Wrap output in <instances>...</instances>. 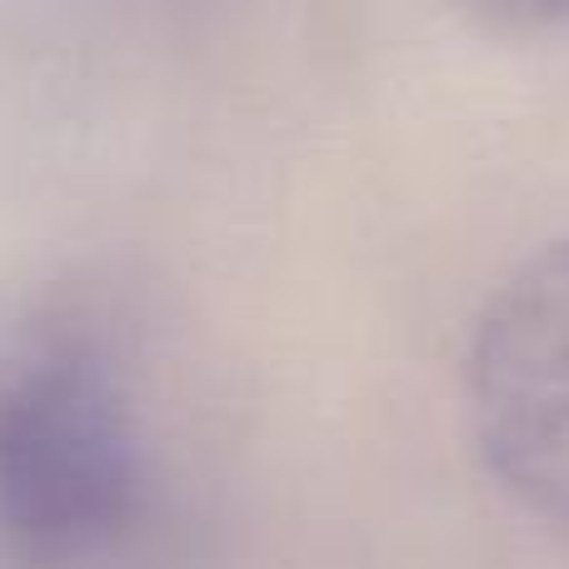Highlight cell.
I'll list each match as a JSON object with an SVG mask.
<instances>
[{
	"label": "cell",
	"instance_id": "obj_1",
	"mask_svg": "<svg viewBox=\"0 0 569 569\" xmlns=\"http://www.w3.org/2000/svg\"><path fill=\"white\" fill-rule=\"evenodd\" d=\"M136 485V425L96 355L60 345L0 375V525L16 540L86 550L130 515Z\"/></svg>",
	"mask_w": 569,
	"mask_h": 569
},
{
	"label": "cell",
	"instance_id": "obj_2",
	"mask_svg": "<svg viewBox=\"0 0 569 569\" xmlns=\"http://www.w3.org/2000/svg\"><path fill=\"white\" fill-rule=\"evenodd\" d=\"M465 390L495 480L530 510L569 520V240L530 256L490 295Z\"/></svg>",
	"mask_w": 569,
	"mask_h": 569
},
{
	"label": "cell",
	"instance_id": "obj_3",
	"mask_svg": "<svg viewBox=\"0 0 569 569\" xmlns=\"http://www.w3.org/2000/svg\"><path fill=\"white\" fill-rule=\"evenodd\" d=\"M525 6H569V0H525Z\"/></svg>",
	"mask_w": 569,
	"mask_h": 569
}]
</instances>
